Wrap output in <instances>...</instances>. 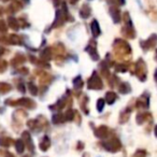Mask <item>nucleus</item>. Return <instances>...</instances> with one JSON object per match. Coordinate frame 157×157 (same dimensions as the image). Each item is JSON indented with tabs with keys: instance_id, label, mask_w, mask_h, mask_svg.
<instances>
[{
	"instance_id": "nucleus-11",
	"label": "nucleus",
	"mask_w": 157,
	"mask_h": 157,
	"mask_svg": "<svg viewBox=\"0 0 157 157\" xmlns=\"http://www.w3.org/2000/svg\"><path fill=\"white\" fill-rule=\"evenodd\" d=\"M109 13H110L112 20H113V22L115 23V24L121 23V21H122V15H121V11H120V9H118V8L111 7V8H110V10H109Z\"/></svg>"
},
{
	"instance_id": "nucleus-28",
	"label": "nucleus",
	"mask_w": 157,
	"mask_h": 157,
	"mask_svg": "<svg viewBox=\"0 0 157 157\" xmlns=\"http://www.w3.org/2000/svg\"><path fill=\"white\" fill-rule=\"evenodd\" d=\"M43 53H44L43 56L45 57L46 59H50V58H51V56H52V55H51V50H50V48H48V50H45Z\"/></svg>"
},
{
	"instance_id": "nucleus-7",
	"label": "nucleus",
	"mask_w": 157,
	"mask_h": 157,
	"mask_svg": "<svg viewBox=\"0 0 157 157\" xmlns=\"http://www.w3.org/2000/svg\"><path fill=\"white\" fill-rule=\"evenodd\" d=\"M85 51L90 54V56L92 57L93 60L95 61L99 60V54L97 52V42L95 40H90L88 42L87 46L85 48Z\"/></svg>"
},
{
	"instance_id": "nucleus-19",
	"label": "nucleus",
	"mask_w": 157,
	"mask_h": 157,
	"mask_svg": "<svg viewBox=\"0 0 157 157\" xmlns=\"http://www.w3.org/2000/svg\"><path fill=\"white\" fill-rule=\"evenodd\" d=\"M87 101H88V98L86 97V95H83V97L81 98V101H80V105H81V110H82V111H83L85 114H88Z\"/></svg>"
},
{
	"instance_id": "nucleus-29",
	"label": "nucleus",
	"mask_w": 157,
	"mask_h": 157,
	"mask_svg": "<svg viewBox=\"0 0 157 157\" xmlns=\"http://www.w3.org/2000/svg\"><path fill=\"white\" fill-rule=\"evenodd\" d=\"M107 2L110 3V5H118L117 0H107Z\"/></svg>"
},
{
	"instance_id": "nucleus-9",
	"label": "nucleus",
	"mask_w": 157,
	"mask_h": 157,
	"mask_svg": "<svg viewBox=\"0 0 157 157\" xmlns=\"http://www.w3.org/2000/svg\"><path fill=\"white\" fill-rule=\"evenodd\" d=\"M122 35L124 36L125 38H128V39H135L136 38V30L133 28V24L130 23V24H125V26L122 28L121 30Z\"/></svg>"
},
{
	"instance_id": "nucleus-25",
	"label": "nucleus",
	"mask_w": 157,
	"mask_h": 157,
	"mask_svg": "<svg viewBox=\"0 0 157 157\" xmlns=\"http://www.w3.org/2000/svg\"><path fill=\"white\" fill-rule=\"evenodd\" d=\"M115 71L126 72L127 71V66L124 65V63H117V65H115Z\"/></svg>"
},
{
	"instance_id": "nucleus-33",
	"label": "nucleus",
	"mask_w": 157,
	"mask_h": 157,
	"mask_svg": "<svg viewBox=\"0 0 157 157\" xmlns=\"http://www.w3.org/2000/svg\"><path fill=\"white\" fill-rule=\"evenodd\" d=\"M154 133H155V137L157 138V126L155 127V129H154Z\"/></svg>"
},
{
	"instance_id": "nucleus-21",
	"label": "nucleus",
	"mask_w": 157,
	"mask_h": 157,
	"mask_svg": "<svg viewBox=\"0 0 157 157\" xmlns=\"http://www.w3.org/2000/svg\"><path fill=\"white\" fill-rule=\"evenodd\" d=\"M53 122L54 124H61V123L65 122V117H63V113H56L53 115Z\"/></svg>"
},
{
	"instance_id": "nucleus-16",
	"label": "nucleus",
	"mask_w": 157,
	"mask_h": 157,
	"mask_svg": "<svg viewBox=\"0 0 157 157\" xmlns=\"http://www.w3.org/2000/svg\"><path fill=\"white\" fill-rule=\"evenodd\" d=\"M131 90V87H130V84L127 83V82H124V83H120V85H118V92L121 93V94H128V93H130Z\"/></svg>"
},
{
	"instance_id": "nucleus-30",
	"label": "nucleus",
	"mask_w": 157,
	"mask_h": 157,
	"mask_svg": "<svg viewBox=\"0 0 157 157\" xmlns=\"http://www.w3.org/2000/svg\"><path fill=\"white\" fill-rule=\"evenodd\" d=\"M83 146H84L83 142H78V150H83Z\"/></svg>"
},
{
	"instance_id": "nucleus-17",
	"label": "nucleus",
	"mask_w": 157,
	"mask_h": 157,
	"mask_svg": "<svg viewBox=\"0 0 157 157\" xmlns=\"http://www.w3.org/2000/svg\"><path fill=\"white\" fill-rule=\"evenodd\" d=\"M116 99H117V95L114 92H108L105 94V101H107L108 105H113Z\"/></svg>"
},
{
	"instance_id": "nucleus-15",
	"label": "nucleus",
	"mask_w": 157,
	"mask_h": 157,
	"mask_svg": "<svg viewBox=\"0 0 157 157\" xmlns=\"http://www.w3.org/2000/svg\"><path fill=\"white\" fill-rule=\"evenodd\" d=\"M90 13H92V9H90V7L87 5V3H84V5L82 6L81 10H80V16H81L83 20H86V18L90 17Z\"/></svg>"
},
{
	"instance_id": "nucleus-2",
	"label": "nucleus",
	"mask_w": 157,
	"mask_h": 157,
	"mask_svg": "<svg viewBox=\"0 0 157 157\" xmlns=\"http://www.w3.org/2000/svg\"><path fill=\"white\" fill-rule=\"evenodd\" d=\"M101 145L105 151L110 153H117L122 150V143H121L120 139L116 137H112L111 139L101 142Z\"/></svg>"
},
{
	"instance_id": "nucleus-18",
	"label": "nucleus",
	"mask_w": 157,
	"mask_h": 157,
	"mask_svg": "<svg viewBox=\"0 0 157 157\" xmlns=\"http://www.w3.org/2000/svg\"><path fill=\"white\" fill-rule=\"evenodd\" d=\"M76 112L73 111L72 109H69L65 112L63 114V117H65V122H71V121L74 120V115H75Z\"/></svg>"
},
{
	"instance_id": "nucleus-31",
	"label": "nucleus",
	"mask_w": 157,
	"mask_h": 157,
	"mask_svg": "<svg viewBox=\"0 0 157 157\" xmlns=\"http://www.w3.org/2000/svg\"><path fill=\"white\" fill-rule=\"evenodd\" d=\"M117 2H118V5L123 6V5H125V0H117Z\"/></svg>"
},
{
	"instance_id": "nucleus-13",
	"label": "nucleus",
	"mask_w": 157,
	"mask_h": 157,
	"mask_svg": "<svg viewBox=\"0 0 157 157\" xmlns=\"http://www.w3.org/2000/svg\"><path fill=\"white\" fill-rule=\"evenodd\" d=\"M152 120V116H151L150 113L147 112H142V113H138L137 117H136V121L139 125L143 124V123L147 122V121Z\"/></svg>"
},
{
	"instance_id": "nucleus-34",
	"label": "nucleus",
	"mask_w": 157,
	"mask_h": 157,
	"mask_svg": "<svg viewBox=\"0 0 157 157\" xmlns=\"http://www.w3.org/2000/svg\"><path fill=\"white\" fill-rule=\"evenodd\" d=\"M78 0H70V2H71V3H73V5H74V3H76V2H78Z\"/></svg>"
},
{
	"instance_id": "nucleus-36",
	"label": "nucleus",
	"mask_w": 157,
	"mask_h": 157,
	"mask_svg": "<svg viewBox=\"0 0 157 157\" xmlns=\"http://www.w3.org/2000/svg\"><path fill=\"white\" fill-rule=\"evenodd\" d=\"M156 59H157V50H156Z\"/></svg>"
},
{
	"instance_id": "nucleus-26",
	"label": "nucleus",
	"mask_w": 157,
	"mask_h": 157,
	"mask_svg": "<svg viewBox=\"0 0 157 157\" xmlns=\"http://www.w3.org/2000/svg\"><path fill=\"white\" fill-rule=\"evenodd\" d=\"M133 157H147V153L145 150H138L133 154Z\"/></svg>"
},
{
	"instance_id": "nucleus-27",
	"label": "nucleus",
	"mask_w": 157,
	"mask_h": 157,
	"mask_svg": "<svg viewBox=\"0 0 157 157\" xmlns=\"http://www.w3.org/2000/svg\"><path fill=\"white\" fill-rule=\"evenodd\" d=\"M101 74H102L103 78H109L110 76V71H109V68L107 67H101Z\"/></svg>"
},
{
	"instance_id": "nucleus-5",
	"label": "nucleus",
	"mask_w": 157,
	"mask_h": 157,
	"mask_svg": "<svg viewBox=\"0 0 157 157\" xmlns=\"http://www.w3.org/2000/svg\"><path fill=\"white\" fill-rule=\"evenodd\" d=\"M87 88L88 90H102L103 83L100 76L98 75V72L94 71L87 81Z\"/></svg>"
},
{
	"instance_id": "nucleus-23",
	"label": "nucleus",
	"mask_w": 157,
	"mask_h": 157,
	"mask_svg": "<svg viewBox=\"0 0 157 157\" xmlns=\"http://www.w3.org/2000/svg\"><path fill=\"white\" fill-rule=\"evenodd\" d=\"M43 139H44L43 142L41 143V150L42 151H46L48 147H50L51 141H50V139H48V137H44Z\"/></svg>"
},
{
	"instance_id": "nucleus-8",
	"label": "nucleus",
	"mask_w": 157,
	"mask_h": 157,
	"mask_svg": "<svg viewBox=\"0 0 157 157\" xmlns=\"http://www.w3.org/2000/svg\"><path fill=\"white\" fill-rule=\"evenodd\" d=\"M136 107L138 109H147L150 107V95L147 93H144L143 95L139 97L137 99V102H136Z\"/></svg>"
},
{
	"instance_id": "nucleus-14",
	"label": "nucleus",
	"mask_w": 157,
	"mask_h": 157,
	"mask_svg": "<svg viewBox=\"0 0 157 157\" xmlns=\"http://www.w3.org/2000/svg\"><path fill=\"white\" fill-rule=\"evenodd\" d=\"M90 30H92V35L94 36V38H97L100 36L101 30H100V26H99V23L97 20H94L90 24Z\"/></svg>"
},
{
	"instance_id": "nucleus-32",
	"label": "nucleus",
	"mask_w": 157,
	"mask_h": 157,
	"mask_svg": "<svg viewBox=\"0 0 157 157\" xmlns=\"http://www.w3.org/2000/svg\"><path fill=\"white\" fill-rule=\"evenodd\" d=\"M154 78H155V81L157 82V69H156V71H155V73H154Z\"/></svg>"
},
{
	"instance_id": "nucleus-35",
	"label": "nucleus",
	"mask_w": 157,
	"mask_h": 157,
	"mask_svg": "<svg viewBox=\"0 0 157 157\" xmlns=\"http://www.w3.org/2000/svg\"><path fill=\"white\" fill-rule=\"evenodd\" d=\"M83 157H90V154H88V153H85V154L83 155Z\"/></svg>"
},
{
	"instance_id": "nucleus-22",
	"label": "nucleus",
	"mask_w": 157,
	"mask_h": 157,
	"mask_svg": "<svg viewBox=\"0 0 157 157\" xmlns=\"http://www.w3.org/2000/svg\"><path fill=\"white\" fill-rule=\"evenodd\" d=\"M120 84V78H117L116 75H111L109 78V85L111 87H115Z\"/></svg>"
},
{
	"instance_id": "nucleus-3",
	"label": "nucleus",
	"mask_w": 157,
	"mask_h": 157,
	"mask_svg": "<svg viewBox=\"0 0 157 157\" xmlns=\"http://www.w3.org/2000/svg\"><path fill=\"white\" fill-rule=\"evenodd\" d=\"M135 74L139 78L140 81L144 82L146 80V75H147V68L144 63L143 59H138L135 66Z\"/></svg>"
},
{
	"instance_id": "nucleus-4",
	"label": "nucleus",
	"mask_w": 157,
	"mask_h": 157,
	"mask_svg": "<svg viewBox=\"0 0 157 157\" xmlns=\"http://www.w3.org/2000/svg\"><path fill=\"white\" fill-rule=\"evenodd\" d=\"M113 48L117 51V54H127L129 55L131 53V46L127 41L123 39H115L113 42Z\"/></svg>"
},
{
	"instance_id": "nucleus-1",
	"label": "nucleus",
	"mask_w": 157,
	"mask_h": 157,
	"mask_svg": "<svg viewBox=\"0 0 157 157\" xmlns=\"http://www.w3.org/2000/svg\"><path fill=\"white\" fill-rule=\"evenodd\" d=\"M63 9H58L56 11V16H55V22L53 24V28H58V27L63 26L66 22H67V18H69V21H73V17L69 16L68 14V10L66 7L65 2L63 3Z\"/></svg>"
},
{
	"instance_id": "nucleus-10",
	"label": "nucleus",
	"mask_w": 157,
	"mask_h": 157,
	"mask_svg": "<svg viewBox=\"0 0 157 157\" xmlns=\"http://www.w3.org/2000/svg\"><path fill=\"white\" fill-rule=\"evenodd\" d=\"M94 133L98 139H107L110 133V129H109V127L105 126V125H101L98 128L95 129Z\"/></svg>"
},
{
	"instance_id": "nucleus-12",
	"label": "nucleus",
	"mask_w": 157,
	"mask_h": 157,
	"mask_svg": "<svg viewBox=\"0 0 157 157\" xmlns=\"http://www.w3.org/2000/svg\"><path fill=\"white\" fill-rule=\"evenodd\" d=\"M131 112H132V109L130 107H127L124 111H122V113L120 115V124H125V123L128 122Z\"/></svg>"
},
{
	"instance_id": "nucleus-20",
	"label": "nucleus",
	"mask_w": 157,
	"mask_h": 157,
	"mask_svg": "<svg viewBox=\"0 0 157 157\" xmlns=\"http://www.w3.org/2000/svg\"><path fill=\"white\" fill-rule=\"evenodd\" d=\"M72 84L75 88H82L83 87V80H82V76L81 75H78L73 78V81H72Z\"/></svg>"
},
{
	"instance_id": "nucleus-6",
	"label": "nucleus",
	"mask_w": 157,
	"mask_h": 157,
	"mask_svg": "<svg viewBox=\"0 0 157 157\" xmlns=\"http://www.w3.org/2000/svg\"><path fill=\"white\" fill-rule=\"evenodd\" d=\"M157 45V35L153 33L144 41H140V46L143 48V51H148L154 48Z\"/></svg>"
},
{
	"instance_id": "nucleus-24",
	"label": "nucleus",
	"mask_w": 157,
	"mask_h": 157,
	"mask_svg": "<svg viewBox=\"0 0 157 157\" xmlns=\"http://www.w3.org/2000/svg\"><path fill=\"white\" fill-rule=\"evenodd\" d=\"M105 99L100 98L97 100V110H98V112H102L103 108H105Z\"/></svg>"
}]
</instances>
